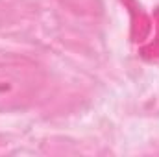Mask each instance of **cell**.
Listing matches in <instances>:
<instances>
[{"label":"cell","instance_id":"cell-2","mask_svg":"<svg viewBox=\"0 0 159 157\" xmlns=\"http://www.w3.org/2000/svg\"><path fill=\"white\" fill-rule=\"evenodd\" d=\"M59 2L78 15L100 13V0H59Z\"/></svg>","mask_w":159,"mask_h":157},{"label":"cell","instance_id":"cell-1","mask_svg":"<svg viewBox=\"0 0 159 157\" xmlns=\"http://www.w3.org/2000/svg\"><path fill=\"white\" fill-rule=\"evenodd\" d=\"M46 76L39 65L26 57L0 59V111L22 109L35 102Z\"/></svg>","mask_w":159,"mask_h":157}]
</instances>
